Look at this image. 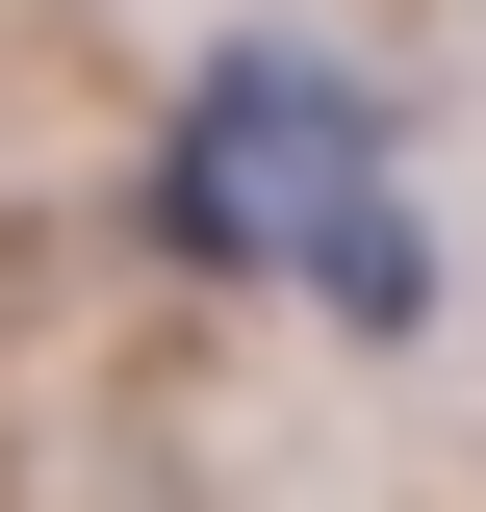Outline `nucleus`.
Returning <instances> with one entry per match:
<instances>
[{"label": "nucleus", "instance_id": "1", "mask_svg": "<svg viewBox=\"0 0 486 512\" xmlns=\"http://www.w3.org/2000/svg\"><path fill=\"white\" fill-rule=\"evenodd\" d=\"M154 256L180 282H307L333 333H435V231H410V154L333 52L231 26V52L154 103Z\"/></svg>", "mask_w": 486, "mask_h": 512}]
</instances>
